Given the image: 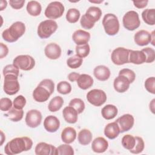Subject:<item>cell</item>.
Segmentation results:
<instances>
[{"mask_svg": "<svg viewBox=\"0 0 155 155\" xmlns=\"http://www.w3.org/2000/svg\"><path fill=\"white\" fill-rule=\"evenodd\" d=\"M33 145L32 140L27 136L16 137L9 141L4 147L5 153L7 155L19 154L30 150Z\"/></svg>", "mask_w": 155, "mask_h": 155, "instance_id": "cell-1", "label": "cell"}, {"mask_svg": "<svg viewBox=\"0 0 155 155\" xmlns=\"http://www.w3.org/2000/svg\"><path fill=\"white\" fill-rule=\"evenodd\" d=\"M25 31V25L21 21H17L11 26L4 30L2 33V37L8 42H14L18 41Z\"/></svg>", "mask_w": 155, "mask_h": 155, "instance_id": "cell-2", "label": "cell"}, {"mask_svg": "<svg viewBox=\"0 0 155 155\" xmlns=\"http://www.w3.org/2000/svg\"><path fill=\"white\" fill-rule=\"evenodd\" d=\"M102 25L105 33L109 36L116 35L119 30V22L117 17L112 13L105 15L102 19Z\"/></svg>", "mask_w": 155, "mask_h": 155, "instance_id": "cell-3", "label": "cell"}, {"mask_svg": "<svg viewBox=\"0 0 155 155\" xmlns=\"http://www.w3.org/2000/svg\"><path fill=\"white\" fill-rule=\"evenodd\" d=\"M57 28L58 24L56 21L51 19L43 21L38 27V35L41 39L48 38L56 31Z\"/></svg>", "mask_w": 155, "mask_h": 155, "instance_id": "cell-4", "label": "cell"}, {"mask_svg": "<svg viewBox=\"0 0 155 155\" xmlns=\"http://www.w3.org/2000/svg\"><path fill=\"white\" fill-rule=\"evenodd\" d=\"M18 78V76L14 74L4 76L3 90L7 94L14 95L19 91L20 85Z\"/></svg>", "mask_w": 155, "mask_h": 155, "instance_id": "cell-5", "label": "cell"}, {"mask_svg": "<svg viewBox=\"0 0 155 155\" xmlns=\"http://www.w3.org/2000/svg\"><path fill=\"white\" fill-rule=\"evenodd\" d=\"M123 25L128 30L133 31L137 28L140 24L139 14L133 10L127 12L122 19Z\"/></svg>", "mask_w": 155, "mask_h": 155, "instance_id": "cell-6", "label": "cell"}, {"mask_svg": "<svg viewBox=\"0 0 155 155\" xmlns=\"http://www.w3.org/2000/svg\"><path fill=\"white\" fill-rule=\"evenodd\" d=\"M65 10L64 5L58 1L50 2L45 10V16L50 19H56L61 18Z\"/></svg>", "mask_w": 155, "mask_h": 155, "instance_id": "cell-7", "label": "cell"}, {"mask_svg": "<svg viewBox=\"0 0 155 155\" xmlns=\"http://www.w3.org/2000/svg\"><path fill=\"white\" fill-rule=\"evenodd\" d=\"M13 64L19 69L28 71L34 68L35 61L34 58L30 55H19L13 59Z\"/></svg>", "mask_w": 155, "mask_h": 155, "instance_id": "cell-8", "label": "cell"}, {"mask_svg": "<svg viewBox=\"0 0 155 155\" xmlns=\"http://www.w3.org/2000/svg\"><path fill=\"white\" fill-rule=\"evenodd\" d=\"M87 99L93 105L99 107L106 102L107 95L102 90L93 89L88 91L87 94Z\"/></svg>", "mask_w": 155, "mask_h": 155, "instance_id": "cell-9", "label": "cell"}, {"mask_svg": "<svg viewBox=\"0 0 155 155\" xmlns=\"http://www.w3.org/2000/svg\"><path fill=\"white\" fill-rule=\"evenodd\" d=\"M129 50L124 47H117L111 53L112 62L117 65H121L128 63Z\"/></svg>", "mask_w": 155, "mask_h": 155, "instance_id": "cell-10", "label": "cell"}, {"mask_svg": "<svg viewBox=\"0 0 155 155\" xmlns=\"http://www.w3.org/2000/svg\"><path fill=\"white\" fill-rule=\"evenodd\" d=\"M41 120L42 114L38 110H29L26 114L25 121L27 125L30 128H36L41 124Z\"/></svg>", "mask_w": 155, "mask_h": 155, "instance_id": "cell-11", "label": "cell"}, {"mask_svg": "<svg viewBox=\"0 0 155 155\" xmlns=\"http://www.w3.org/2000/svg\"><path fill=\"white\" fill-rule=\"evenodd\" d=\"M119 128L120 133H124L131 130L134 125V119L133 116L130 114H125L119 117L115 121Z\"/></svg>", "mask_w": 155, "mask_h": 155, "instance_id": "cell-12", "label": "cell"}, {"mask_svg": "<svg viewBox=\"0 0 155 155\" xmlns=\"http://www.w3.org/2000/svg\"><path fill=\"white\" fill-rule=\"evenodd\" d=\"M154 39V31L152 33H149L145 30H140L137 31L134 36V42L139 46H145L151 42Z\"/></svg>", "mask_w": 155, "mask_h": 155, "instance_id": "cell-13", "label": "cell"}, {"mask_svg": "<svg viewBox=\"0 0 155 155\" xmlns=\"http://www.w3.org/2000/svg\"><path fill=\"white\" fill-rule=\"evenodd\" d=\"M45 56L50 59L55 60L58 59L61 55V48L56 43L51 42L46 45L44 49Z\"/></svg>", "mask_w": 155, "mask_h": 155, "instance_id": "cell-14", "label": "cell"}, {"mask_svg": "<svg viewBox=\"0 0 155 155\" xmlns=\"http://www.w3.org/2000/svg\"><path fill=\"white\" fill-rule=\"evenodd\" d=\"M51 93L44 87L38 85L33 91V99L38 102H44L50 97Z\"/></svg>", "mask_w": 155, "mask_h": 155, "instance_id": "cell-15", "label": "cell"}, {"mask_svg": "<svg viewBox=\"0 0 155 155\" xmlns=\"http://www.w3.org/2000/svg\"><path fill=\"white\" fill-rule=\"evenodd\" d=\"M130 82L129 80L122 75H119L116 77L113 82L114 90L118 93H124L130 87Z\"/></svg>", "mask_w": 155, "mask_h": 155, "instance_id": "cell-16", "label": "cell"}, {"mask_svg": "<svg viewBox=\"0 0 155 155\" xmlns=\"http://www.w3.org/2000/svg\"><path fill=\"white\" fill-rule=\"evenodd\" d=\"M72 39L77 45L87 44L90 41V34L85 30H78L73 33Z\"/></svg>", "mask_w": 155, "mask_h": 155, "instance_id": "cell-17", "label": "cell"}, {"mask_svg": "<svg viewBox=\"0 0 155 155\" xmlns=\"http://www.w3.org/2000/svg\"><path fill=\"white\" fill-rule=\"evenodd\" d=\"M59 127L60 121L54 116H48L44 119V127L48 132L54 133L59 129Z\"/></svg>", "mask_w": 155, "mask_h": 155, "instance_id": "cell-18", "label": "cell"}, {"mask_svg": "<svg viewBox=\"0 0 155 155\" xmlns=\"http://www.w3.org/2000/svg\"><path fill=\"white\" fill-rule=\"evenodd\" d=\"M55 150L54 146L45 142L38 143L35 149V154L37 155H55Z\"/></svg>", "mask_w": 155, "mask_h": 155, "instance_id": "cell-19", "label": "cell"}, {"mask_svg": "<svg viewBox=\"0 0 155 155\" xmlns=\"http://www.w3.org/2000/svg\"><path fill=\"white\" fill-rule=\"evenodd\" d=\"M108 147V141L102 137H97L94 139L91 144L92 150L97 153L105 152Z\"/></svg>", "mask_w": 155, "mask_h": 155, "instance_id": "cell-20", "label": "cell"}, {"mask_svg": "<svg viewBox=\"0 0 155 155\" xmlns=\"http://www.w3.org/2000/svg\"><path fill=\"white\" fill-rule=\"evenodd\" d=\"M146 61V56L145 53L139 50H129L128 62L134 64H142Z\"/></svg>", "mask_w": 155, "mask_h": 155, "instance_id": "cell-21", "label": "cell"}, {"mask_svg": "<svg viewBox=\"0 0 155 155\" xmlns=\"http://www.w3.org/2000/svg\"><path fill=\"white\" fill-rule=\"evenodd\" d=\"M93 74L95 78L101 81H105L109 79L111 72L110 69L105 65H98L93 70Z\"/></svg>", "mask_w": 155, "mask_h": 155, "instance_id": "cell-22", "label": "cell"}, {"mask_svg": "<svg viewBox=\"0 0 155 155\" xmlns=\"http://www.w3.org/2000/svg\"><path fill=\"white\" fill-rule=\"evenodd\" d=\"M62 115L65 120L69 124H74L78 120V113L71 106L65 107L62 111Z\"/></svg>", "mask_w": 155, "mask_h": 155, "instance_id": "cell-23", "label": "cell"}, {"mask_svg": "<svg viewBox=\"0 0 155 155\" xmlns=\"http://www.w3.org/2000/svg\"><path fill=\"white\" fill-rule=\"evenodd\" d=\"M119 133V128L116 122L108 124L104 128V134L110 139H114L116 138Z\"/></svg>", "mask_w": 155, "mask_h": 155, "instance_id": "cell-24", "label": "cell"}, {"mask_svg": "<svg viewBox=\"0 0 155 155\" xmlns=\"http://www.w3.org/2000/svg\"><path fill=\"white\" fill-rule=\"evenodd\" d=\"M76 137V131L74 128L71 127L65 128L61 133L62 140L67 144L74 142Z\"/></svg>", "mask_w": 155, "mask_h": 155, "instance_id": "cell-25", "label": "cell"}, {"mask_svg": "<svg viewBox=\"0 0 155 155\" xmlns=\"http://www.w3.org/2000/svg\"><path fill=\"white\" fill-rule=\"evenodd\" d=\"M77 84L78 87L82 90H87L90 88L93 84V79L89 74H82L78 78Z\"/></svg>", "mask_w": 155, "mask_h": 155, "instance_id": "cell-26", "label": "cell"}, {"mask_svg": "<svg viewBox=\"0 0 155 155\" xmlns=\"http://www.w3.org/2000/svg\"><path fill=\"white\" fill-rule=\"evenodd\" d=\"M118 113L117 107L111 104H108L104 106L101 110L102 116L107 120H110L114 118Z\"/></svg>", "mask_w": 155, "mask_h": 155, "instance_id": "cell-27", "label": "cell"}, {"mask_svg": "<svg viewBox=\"0 0 155 155\" xmlns=\"http://www.w3.org/2000/svg\"><path fill=\"white\" fill-rule=\"evenodd\" d=\"M85 15L92 22L94 23L98 21L102 15V10L100 8L95 6H91L88 8Z\"/></svg>", "mask_w": 155, "mask_h": 155, "instance_id": "cell-28", "label": "cell"}, {"mask_svg": "<svg viewBox=\"0 0 155 155\" xmlns=\"http://www.w3.org/2000/svg\"><path fill=\"white\" fill-rule=\"evenodd\" d=\"M27 11L32 16H38L41 14L42 7L41 4L36 1H30L27 3Z\"/></svg>", "mask_w": 155, "mask_h": 155, "instance_id": "cell-29", "label": "cell"}, {"mask_svg": "<svg viewBox=\"0 0 155 155\" xmlns=\"http://www.w3.org/2000/svg\"><path fill=\"white\" fill-rule=\"evenodd\" d=\"M92 137V133L88 129L81 130L78 135V142L82 145H88L91 142Z\"/></svg>", "mask_w": 155, "mask_h": 155, "instance_id": "cell-30", "label": "cell"}, {"mask_svg": "<svg viewBox=\"0 0 155 155\" xmlns=\"http://www.w3.org/2000/svg\"><path fill=\"white\" fill-rule=\"evenodd\" d=\"M155 9L147 8L142 13V18L144 22L150 25H154L155 24Z\"/></svg>", "mask_w": 155, "mask_h": 155, "instance_id": "cell-31", "label": "cell"}, {"mask_svg": "<svg viewBox=\"0 0 155 155\" xmlns=\"http://www.w3.org/2000/svg\"><path fill=\"white\" fill-rule=\"evenodd\" d=\"M63 104L64 99L62 97L56 96L50 101L48 105V108L51 112H56L61 108Z\"/></svg>", "mask_w": 155, "mask_h": 155, "instance_id": "cell-32", "label": "cell"}, {"mask_svg": "<svg viewBox=\"0 0 155 155\" xmlns=\"http://www.w3.org/2000/svg\"><path fill=\"white\" fill-rule=\"evenodd\" d=\"M24 115L23 110H18L14 107L12 108L7 113L5 114V116L13 122H18L20 121Z\"/></svg>", "mask_w": 155, "mask_h": 155, "instance_id": "cell-33", "label": "cell"}, {"mask_svg": "<svg viewBox=\"0 0 155 155\" xmlns=\"http://www.w3.org/2000/svg\"><path fill=\"white\" fill-rule=\"evenodd\" d=\"M135 137L131 134H126L122 139V145L123 147L128 150H132L135 145Z\"/></svg>", "mask_w": 155, "mask_h": 155, "instance_id": "cell-34", "label": "cell"}, {"mask_svg": "<svg viewBox=\"0 0 155 155\" xmlns=\"http://www.w3.org/2000/svg\"><path fill=\"white\" fill-rule=\"evenodd\" d=\"M80 12L74 8L68 10L66 14V19L70 23H76L80 18Z\"/></svg>", "mask_w": 155, "mask_h": 155, "instance_id": "cell-35", "label": "cell"}, {"mask_svg": "<svg viewBox=\"0 0 155 155\" xmlns=\"http://www.w3.org/2000/svg\"><path fill=\"white\" fill-rule=\"evenodd\" d=\"M73 155L74 150L71 146L68 144H63L56 148L55 155Z\"/></svg>", "mask_w": 155, "mask_h": 155, "instance_id": "cell-36", "label": "cell"}, {"mask_svg": "<svg viewBox=\"0 0 155 155\" xmlns=\"http://www.w3.org/2000/svg\"><path fill=\"white\" fill-rule=\"evenodd\" d=\"M69 106L74 108L78 114L82 113L85 109V104L84 101L79 98H74L69 103Z\"/></svg>", "mask_w": 155, "mask_h": 155, "instance_id": "cell-37", "label": "cell"}, {"mask_svg": "<svg viewBox=\"0 0 155 155\" xmlns=\"http://www.w3.org/2000/svg\"><path fill=\"white\" fill-rule=\"evenodd\" d=\"M82 58H81L76 55L68 58V59L67 60V64L68 67L70 68L75 69L81 67L82 64Z\"/></svg>", "mask_w": 155, "mask_h": 155, "instance_id": "cell-38", "label": "cell"}, {"mask_svg": "<svg viewBox=\"0 0 155 155\" xmlns=\"http://www.w3.org/2000/svg\"><path fill=\"white\" fill-rule=\"evenodd\" d=\"M136 139V143L134 148L130 150V152L133 154H139L142 152L145 147V143L143 139L139 136H134Z\"/></svg>", "mask_w": 155, "mask_h": 155, "instance_id": "cell-39", "label": "cell"}, {"mask_svg": "<svg viewBox=\"0 0 155 155\" xmlns=\"http://www.w3.org/2000/svg\"><path fill=\"white\" fill-rule=\"evenodd\" d=\"M90 51V45L88 44L82 45H76V56L81 58L87 57L89 54Z\"/></svg>", "mask_w": 155, "mask_h": 155, "instance_id": "cell-40", "label": "cell"}, {"mask_svg": "<svg viewBox=\"0 0 155 155\" xmlns=\"http://www.w3.org/2000/svg\"><path fill=\"white\" fill-rule=\"evenodd\" d=\"M57 91L62 94H67L71 91V86L67 81H61L57 85Z\"/></svg>", "mask_w": 155, "mask_h": 155, "instance_id": "cell-41", "label": "cell"}, {"mask_svg": "<svg viewBox=\"0 0 155 155\" xmlns=\"http://www.w3.org/2000/svg\"><path fill=\"white\" fill-rule=\"evenodd\" d=\"M26 104V99L22 95H19L15 98L13 102V107L18 109L22 110Z\"/></svg>", "mask_w": 155, "mask_h": 155, "instance_id": "cell-42", "label": "cell"}, {"mask_svg": "<svg viewBox=\"0 0 155 155\" xmlns=\"http://www.w3.org/2000/svg\"><path fill=\"white\" fill-rule=\"evenodd\" d=\"M142 51L145 53L146 56V61L147 63H152L154 62L155 59V51L154 50L150 47H146L143 48Z\"/></svg>", "mask_w": 155, "mask_h": 155, "instance_id": "cell-43", "label": "cell"}, {"mask_svg": "<svg viewBox=\"0 0 155 155\" xmlns=\"http://www.w3.org/2000/svg\"><path fill=\"white\" fill-rule=\"evenodd\" d=\"M2 73L4 76L7 74H14L18 76L19 74V68L15 66L13 64H10L4 67Z\"/></svg>", "mask_w": 155, "mask_h": 155, "instance_id": "cell-44", "label": "cell"}, {"mask_svg": "<svg viewBox=\"0 0 155 155\" xmlns=\"http://www.w3.org/2000/svg\"><path fill=\"white\" fill-rule=\"evenodd\" d=\"M119 75H122L126 77L131 84L134 81L136 78L135 73L133 70L128 68H123L120 70L119 72Z\"/></svg>", "mask_w": 155, "mask_h": 155, "instance_id": "cell-45", "label": "cell"}, {"mask_svg": "<svg viewBox=\"0 0 155 155\" xmlns=\"http://www.w3.org/2000/svg\"><path fill=\"white\" fill-rule=\"evenodd\" d=\"M12 101L8 97H3L0 100V109L2 111H7L12 108Z\"/></svg>", "mask_w": 155, "mask_h": 155, "instance_id": "cell-46", "label": "cell"}, {"mask_svg": "<svg viewBox=\"0 0 155 155\" xmlns=\"http://www.w3.org/2000/svg\"><path fill=\"white\" fill-rule=\"evenodd\" d=\"M155 78L154 77L148 78L145 82V87L146 90L151 94H155Z\"/></svg>", "mask_w": 155, "mask_h": 155, "instance_id": "cell-47", "label": "cell"}, {"mask_svg": "<svg viewBox=\"0 0 155 155\" xmlns=\"http://www.w3.org/2000/svg\"><path fill=\"white\" fill-rule=\"evenodd\" d=\"M39 85H42L46 88L51 93V94H53L54 90V84L53 81L49 79H45L40 82Z\"/></svg>", "mask_w": 155, "mask_h": 155, "instance_id": "cell-48", "label": "cell"}, {"mask_svg": "<svg viewBox=\"0 0 155 155\" xmlns=\"http://www.w3.org/2000/svg\"><path fill=\"white\" fill-rule=\"evenodd\" d=\"M80 23L82 28L87 30H90L92 28L94 25V23L92 22L90 19H88L87 18V16L85 15V14L82 15V16L81 17Z\"/></svg>", "mask_w": 155, "mask_h": 155, "instance_id": "cell-49", "label": "cell"}, {"mask_svg": "<svg viewBox=\"0 0 155 155\" xmlns=\"http://www.w3.org/2000/svg\"><path fill=\"white\" fill-rule=\"evenodd\" d=\"M25 3V1L22 0H10L9 4L10 6L14 9H20L23 7Z\"/></svg>", "mask_w": 155, "mask_h": 155, "instance_id": "cell-50", "label": "cell"}, {"mask_svg": "<svg viewBox=\"0 0 155 155\" xmlns=\"http://www.w3.org/2000/svg\"><path fill=\"white\" fill-rule=\"evenodd\" d=\"M8 53V48L7 46L5 44H4L2 42L1 43V56L0 58L2 59L4 57H5Z\"/></svg>", "mask_w": 155, "mask_h": 155, "instance_id": "cell-51", "label": "cell"}, {"mask_svg": "<svg viewBox=\"0 0 155 155\" xmlns=\"http://www.w3.org/2000/svg\"><path fill=\"white\" fill-rule=\"evenodd\" d=\"M148 1H133L134 6L138 8H143L147 5Z\"/></svg>", "mask_w": 155, "mask_h": 155, "instance_id": "cell-52", "label": "cell"}, {"mask_svg": "<svg viewBox=\"0 0 155 155\" xmlns=\"http://www.w3.org/2000/svg\"><path fill=\"white\" fill-rule=\"evenodd\" d=\"M79 76H80L79 73H78L76 72H72L68 75V79L71 82H74L77 81Z\"/></svg>", "mask_w": 155, "mask_h": 155, "instance_id": "cell-53", "label": "cell"}, {"mask_svg": "<svg viewBox=\"0 0 155 155\" xmlns=\"http://www.w3.org/2000/svg\"><path fill=\"white\" fill-rule=\"evenodd\" d=\"M7 5V2L6 1H1V10H3L4 8H6Z\"/></svg>", "mask_w": 155, "mask_h": 155, "instance_id": "cell-54", "label": "cell"}, {"mask_svg": "<svg viewBox=\"0 0 155 155\" xmlns=\"http://www.w3.org/2000/svg\"><path fill=\"white\" fill-rule=\"evenodd\" d=\"M154 101H155L154 99H153V100H152V101H151V104H153V105H152V106H151V105L150 104V109L151 110V108H152V113H154Z\"/></svg>", "mask_w": 155, "mask_h": 155, "instance_id": "cell-55", "label": "cell"}, {"mask_svg": "<svg viewBox=\"0 0 155 155\" xmlns=\"http://www.w3.org/2000/svg\"><path fill=\"white\" fill-rule=\"evenodd\" d=\"M1 145H2L3 142H4V141L5 140V138H4V139L3 138V137H5V136L4 135V133H3V132L2 131H1Z\"/></svg>", "mask_w": 155, "mask_h": 155, "instance_id": "cell-56", "label": "cell"}]
</instances>
